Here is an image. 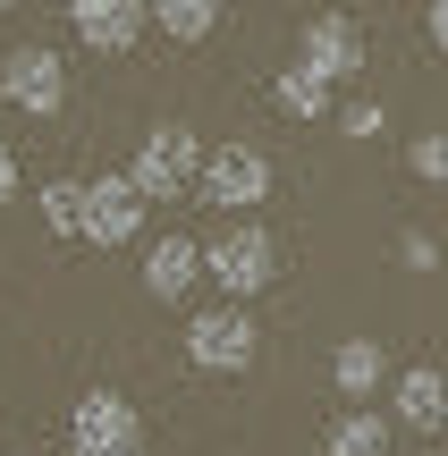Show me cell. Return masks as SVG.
<instances>
[{"label":"cell","mask_w":448,"mask_h":456,"mask_svg":"<svg viewBox=\"0 0 448 456\" xmlns=\"http://www.w3.org/2000/svg\"><path fill=\"white\" fill-rule=\"evenodd\" d=\"M186 363H195V372H212V380H246L254 363H263V322H254L237 296L186 313Z\"/></svg>","instance_id":"cell-1"},{"label":"cell","mask_w":448,"mask_h":456,"mask_svg":"<svg viewBox=\"0 0 448 456\" xmlns=\"http://www.w3.org/2000/svg\"><path fill=\"white\" fill-rule=\"evenodd\" d=\"M127 178H135V195H144V203H178V195H195V178H203V135L186 127V118H161V127L135 144Z\"/></svg>","instance_id":"cell-2"},{"label":"cell","mask_w":448,"mask_h":456,"mask_svg":"<svg viewBox=\"0 0 448 456\" xmlns=\"http://www.w3.org/2000/svg\"><path fill=\"white\" fill-rule=\"evenodd\" d=\"M203 279H212L220 296H237V305H246V296H263L271 279H280V237H271V228H254V220H229L212 245H203Z\"/></svg>","instance_id":"cell-3"},{"label":"cell","mask_w":448,"mask_h":456,"mask_svg":"<svg viewBox=\"0 0 448 456\" xmlns=\"http://www.w3.org/2000/svg\"><path fill=\"white\" fill-rule=\"evenodd\" d=\"M195 195L212 203L220 220H229V212H254V203L271 195V152L263 144H212V152H203Z\"/></svg>","instance_id":"cell-4"},{"label":"cell","mask_w":448,"mask_h":456,"mask_svg":"<svg viewBox=\"0 0 448 456\" xmlns=\"http://www.w3.org/2000/svg\"><path fill=\"white\" fill-rule=\"evenodd\" d=\"M0 102L26 118H60L68 110V60L43 43H17L9 60H0Z\"/></svg>","instance_id":"cell-5"},{"label":"cell","mask_w":448,"mask_h":456,"mask_svg":"<svg viewBox=\"0 0 448 456\" xmlns=\"http://www.w3.org/2000/svg\"><path fill=\"white\" fill-rule=\"evenodd\" d=\"M144 212H152V203L135 195L127 169H118V178H85V237H77V245H94V254H118V245L144 237Z\"/></svg>","instance_id":"cell-6"},{"label":"cell","mask_w":448,"mask_h":456,"mask_svg":"<svg viewBox=\"0 0 448 456\" xmlns=\"http://www.w3.org/2000/svg\"><path fill=\"white\" fill-rule=\"evenodd\" d=\"M68 440H77V456L144 448V414H135L118 389H85V397H77V414H68Z\"/></svg>","instance_id":"cell-7"},{"label":"cell","mask_w":448,"mask_h":456,"mask_svg":"<svg viewBox=\"0 0 448 456\" xmlns=\"http://www.w3.org/2000/svg\"><path fill=\"white\" fill-rule=\"evenodd\" d=\"M381 406H389V423H398V431L440 440V431H448V372H440V363H406V372H389Z\"/></svg>","instance_id":"cell-8"},{"label":"cell","mask_w":448,"mask_h":456,"mask_svg":"<svg viewBox=\"0 0 448 456\" xmlns=\"http://www.w3.org/2000/svg\"><path fill=\"white\" fill-rule=\"evenodd\" d=\"M297 60H305V68H322L330 85L364 77V26H355L347 9H322V17H305V34H297Z\"/></svg>","instance_id":"cell-9"},{"label":"cell","mask_w":448,"mask_h":456,"mask_svg":"<svg viewBox=\"0 0 448 456\" xmlns=\"http://www.w3.org/2000/svg\"><path fill=\"white\" fill-rule=\"evenodd\" d=\"M68 26H77L85 51H135V34L152 26V0H68Z\"/></svg>","instance_id":"cell-10"},{"label":"cell","mask_w":448,"mask_h":456,"mask_svg":"<svg viewBox=\"0 0 448 456\" xmlns=\"http://www.w3.org/2000/svg\"><path fill=\"white\" fill-rule=\"evenodd\" d=\"M330 389L347 397V406H381V389H389V346L381 338H338L330 346Z\"/></svg>","instance_id":"cell-11"},{"label":"cell","mask_w":448,"mask_h":456,"mask_svg":"<svg viewBox=\"0 0 448 456\" xmlns=\"http://www.w3.org/2000/svg\"><path fill=\"white\" fill-rule=\"evenodd\" d=\"M203 279V245L195 237H152L144 245V296L152 305H186Z\"/></svg>","instance_id":"cell-12"},{"label":"cell","mask_w":448,"mask_h":456,"mask_svg":"<svg viewBox=\"0 0 448 456\" xmlns=\"http://www.w3.org/2000/svg\"><path fill=\"white\" fill-rule=\"evenodd\" d=\"M389 440H398L389 406H338V423L322 431V456H389Z\"/></svg>","instance_id":"cell-13"},{"label":"cell","mask_w":448,"mask_h":456,"mask_svg":"<svg viewBox=\"0 0 448 456\" xmlns=\"http://www.w3.org/2000/svg\"><path fill=\"white\" fill-rule=\"evenodd\" d=\"M271 94H280V110H288V118H330V94H338V85L322 77V68H305V60H288V68H280V85H271Z\"/></svg>","instance_id":"cell-14"},{"label":"cell","mask_w":448,"mask_h":456,"mask_svg":"<svg viewBox=\"0 0 448 456\" xmlns=\"http://www.w3.org/2000/svg\"><path fill=\"white\" fill-rule=\"evenodd\" d=\"M220 9H229V0H152V26H161L169 43H203V34L220 26Z\"/></svg>","instance_id":"cell-15"},{"label":"cell","mask_w":448,"mask_h":456,"mask_svg":"<svg viewBox=\"0 0 448 456\" xmlns=\"http://www.w3.org/2000/svg\"><path fill=\"white\" fill-rule=\"evenodd\" d=\"M34 212H43L51 237H85V178H51L43 195H34Z\"/></svg>","instance_id":"cell-16"},{"label":"cell","mask_w":448,"mask_h":456,"mask_svg":"<svg viewBox=\"0 0 448 456\" xmlns=\"http://www.w3.org/2000/svg\"><path fill=\"white\" fill-rule=\"evenodd\" d=\"M406 169H415V178H432V186H440V178H448V127H423L415 144H406Z\"/></svg>","instance_id":"cell-17"},{"label":"cell","mask_w":448,"mask_h":456,"mask_svg":"<svg viewBox=\"0 0 448 456\" xmlns=\"http://www.w3.org/2000/svg\"><path fill=\"white\" fill-rule=\"evenodd\" d=\"M338 118V135H347V144H372V135H389V110L381 102H347V110H330Z\"/></svg>","instance_id":"cell-18"},{"label":"cell","mask_w":448,"mask_h":456,"mask_svg":"<svg viewBox=\"0 0 448 456\" xmlns=\"http://www.w3.org/2000/svg\"><path fill=\"white\" fill-rule=\"evenodd\" d=\"M398 271H440V237H432V228H398Z\"/></svg>","instance_id":"cell-19"},{"label":"cell","mask_w":448,"mask_h":456,"mask_svg":"<svg viewBox=\"0 0 448 456\" xmlns=\"http://www.w3.org/2000/svg\"><path fill=\"white\" fill-rule=\"evenodd\" d=\"M423 34H432V51H448V0H432V9H423Z\"/></svg>","instance_id":"cell-20"},{"label":"cell","mask_w":448,"mask_h":456,"mask_svg":"<svg viewBox=\"0 0 448 456\" xmlns=\"http://www.w3.org/2000/svg\"><path fill=\"white\" fill-rule=\"evenodd\" d=\"M17 195V152H9V135H0V203Z\"/></svg>","instance_id":"cell-21"},{"label":"cell","mask_w":448,"mask_h":456,"mask_svg":"<svg viewBox=\"0 0 448 456\" xmlns=\"http://www.w3.org/2000/svg\"><path fill=\"white\" fill-rule=\"evenodd\" d=\"M118 456H144V448H118Z\"/></svg>","instance_id":"cell-22"},{"label":"cell","mask_w":448,"mask_h":456,"mask_svg":"<svg viewBox=\"0 0 448 456\" xmlns=\"http://www.w3.org/2000/svg\"><path fill=\"white\" fill-rule=\"evenodd\" d=\"M0 9H17V0H0Z\"/></svg>","instance_id":"cell-23"}]
</instances>
